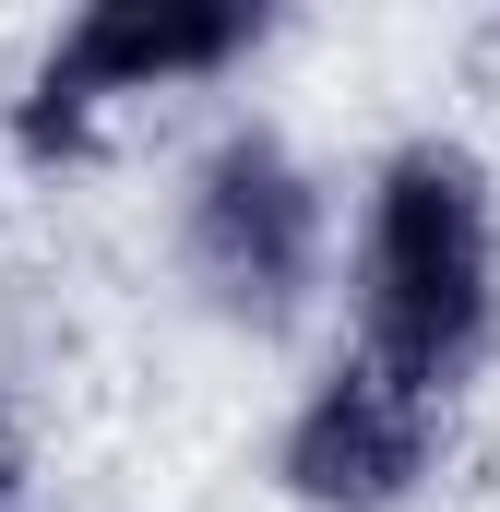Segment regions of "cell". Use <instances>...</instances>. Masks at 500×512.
<instances>
[{
	"label": "cell",
	"mask_w": 500,
	"mask_h": 512,
	"mask_svg": "<svg viewBox=\"0 0 500 512\" xmlns=\"http://www.w3.org/2000/svg\"><path fill=\"white\" fill-rule=\"evenodd\" d=\"M429 465V393L405 382V370H334V382L298 405V429H286V489L298 501H334V512H381L405 501V477Z\"/></svg>",
	"instance_id": "4"
},
{
	"label": "cell",
	"mask_w": 500,
	"mask_h": 512,
	"mask_svg": "<svg viewBox=\"0 0 500 512\" xmlns=\"http://www.w3.org/2000/svg\"><path fill=\"white\" fill-rule=\"evenodd\" d=\"M310 239H322V215H310V179L286 167V143H215V167H203V191H191V262H203V286L250 310V322H274V310H298V286H310Z\"/></svg>",
	"instance_id": "3"
},
{
	"label": "cell",
	"mask_w": 500,
	"mask_h": 512,
	"mask_svg": "<svg viewBox=\"0 0 500 512\" xmlns=\"http://www.w3.org/2000/svg\"><path fill=\"white\" fill-rule=\"evenodd\" d=\"M239 48H250L239 0H108V12H84V24L48 48V72H36V96H24V143L48 155V143H72V131L96 120V96L167 84V72H215V60H239Z\"/></svg>",
	"instance_id": "2"
},
{
	"label": "cell",
	"mask_w": 500,
	"mask_h": 512,
	"mask_svg": "<svg viewBox=\"0 0 500 512\" xmlns=\"http://www.w3.org/2000/svg\"><path fill=\"white\" fill-rule=\"evenodd\" d=\"M489 346V179L453 143H405L370 191V358L441 393Z\"/></svg>",
	"instance_id": "1"
}]
</instances>
